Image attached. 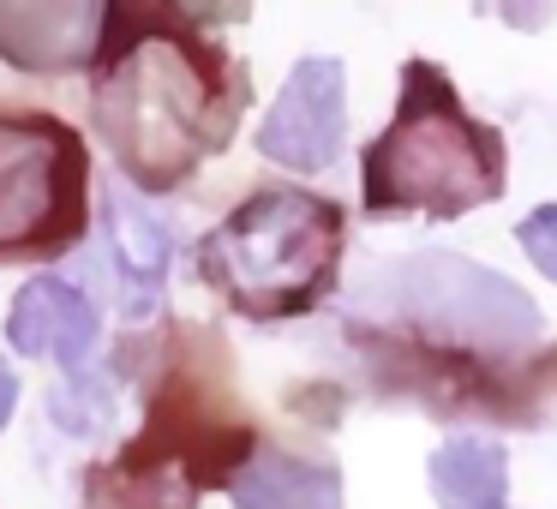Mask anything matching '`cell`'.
Segmentation results:
<instances>
[{
    "instance_id": "obj_1",
    "label": "cell",
    "mask_w": 557,
    "mask_h": 509,
    "mask_svg": "<svg viewBox=\"0 0 557 509\" xmlns=\"http://www.w3.org/2000/svg\"><path fill=\"white\" fill-rule=\"evenodd\" d=\"M342 336L372 389L444 420L533 425L557 401V336L509 276L413 252L360 282Z\"/></svg>"
},
{
    "instance_id": "obj_2",
    "label": "cell",
    "mask_w": 557,
    "mask_h": 509,
    "mask_svg": "<svg viewBox=\"0 0 557 509\" xmlns=\"http://www.w3.org/2000/svg\"><path fill=\"white\" fill-rule=\"evenodd\" d=\"M246 97V66L198 7H109L90 121L133 186L174 193L193 181L198 162L234 145Z\"/></svg>"
},
{
    "instance_id": "obj_3",
    "label": "cell",
    "mask_w": 557,
    "mask_h": 509,
    "mask_svg": "<svg viewBox=\"0 0 557 509\" xmlns=\"http://www.w3.org/2000/svg\"><path fill=\"white\" fill-rule=\"evenodd\" d=\"M509 145L497 126L473 121L444 66H401L396 121L360 157V204L366 216H468L504 198Z\"/></svg>"
},
{
    "instance_id": "obj_4",
    "label": "cell",
    "mask_w": 557,
    "mask_h": 509,
    "mask_svg": "<svg viewBox=\"0 0 557 509\" xmlns=\"http://www.w3.org/2000/svg\"><path fill=\"white\" fill-rule=\"evenodd\" d=\"M342 234L348 216L336 198L258 186L198 240V276L252 324L306 318L336 294Z\"/></svg>"
},
{
    "instance_id": "obj_5",
    "label": "cell",
    "mask_w": 557,
    "mask_h": 509,
    "mask_svg": "<svg viewBox=\"0 0 557 509\" xmlns=\"http://www.w3.org/2000/svg\"><path fill=\"white\" fill-rule=\"evenodd\" d=\"M174 342L157 348V372L145 384V432L114 456V468L162 473L193 492L234 485L258 456V425L234 389V360L216 330L174 324Z\"/></svg>"
},
{
    "instance_id": "obj_6",
    "label": "cell",
    "mask_w": 557,
    "mask_h": 509,
    "mask_svg": "<svg viewBox=\"0 0 557 509\" xmlns=\"http://www.w3.org/2000/svg\"><path fill=\"white\" fill-rule=\"evenodd\" d=\"M90 228V150L61 114L0 109V264L54 258Z\"/></svg>"
},
{
    "instance_id": "obj_7",
    "label": "cell",
    "mask_w": 557,
    "mask_h": 509,
    "mask_svg": "<svg viewBox=\"0 0 557 509\" xmlns=\"http://www.w3.org/2000/svg\"><path fill=\"white\" fill-rule=\"evenodd\" d=\"M348 133V73L336 54H306L258 126V157L294 174H324Z\"/></svg>"
},
{
    "instance_id": "obj_8",
    "label": "cell",
    "mask_w": 557,
    "mask_h": 509,
    "mask_svg": "<svg viewBox=\"0 0 557 509\" xmlns=\"http://www.w3.org/2000/svg\"><path fill=\"white\" fill-rule=\"evenodd\" d=\"M109 7H0V61L18 73H73L102 61Z\"/></svg>"
},
{
    "instance_id": "obj_9",
    "label": "cell",
    "mask_w": 557,
    "mask_h": 509,
    "mask_svg": "<svg viewBox=\"0 0 557 509\" xmlns=\"http://www.w3.org/2000/svg\"><path fill=\"white\" fill-rule=\"evenodd\" d=\"M97 306H90V294H78L73 282L61 276H30L25 288H18L13 312H7V342H13L18 353H37V360H54L61 372H85L90 348H97Z\"/></svg>"
},
{
    "instance_id": "obj_10",
    "label": "cell",
    "mask_w": 557,
    "mask_h": 509,
    "mask_svg": "<svg viewBox=\"0 0 557 509\" xmlns=\"http://www.w3.org/2000/svg\"><path fill=\"white\" fill-rule=\"evenodd\" d=\"M102 222H109V246H114V276H121V306L126 312H150L169 282L174 264V234L157 210H145L133 193H109L102 204Z\"/></svg>"
},
{
    "instance_id": "obj_11",
    "label": "cell",
    "mask_w": 557,
    "mask_h": 509,
    "mask_svg": "<svg viewBox=\"0 0 557 509\" xmlns=\"http://www.w3.org/2000/svg\"><path fill=\"white\" fill-rule=\"evenodd\" d=\"M228 497L240 509H342V473L330 461H306L264 444L228 485Z\"/></svg>"
},
{
    "instance_id": "obj_12",
    "label": "cell",
    "mask_w": 557,
    "mask_h": 509,
    "mask_svg": "<svg viewBox=\"0 0 557 509\" xmlns=\"http://www.w3.org/2000/svg\"><path fill=\"white\" fill-rule=\"evenodd\" d=\"M509 449L497 437H456L432 456V497L444 509H509Z\"/></svg>"
},
{
    "instance_id": "obj_13",
    "label": "cell",
    "mask_w": 557,
    "mask_h": 509,
    "mask_svg": "<svg viewBox=\"0 0 557 509\" xmlns=\"http://www.w3.org/2000/svg\"><path fill=\"white\" fill-rule=\"evenodd\" d=\"M516 240H521V252H528V264L540 270V276L557 282V204H545V210H533V216H521Z\"/></svg>"
},
{
    "instance_id": "obj_14",
    "label": "cell",
    "mask_w": 557,
    "mask_h": 509,
    "mask_svg": "<svg viewBox=\"0 0 557 509\" xmlns=\"http://www.w3.org/2000/svg\"><path fill=\"white\" fill-rule=\"evenodd\" d=\"M13 408H18V377H13V365L0 360V425L13 420Z\"/></svg>"
}]
</instances>
